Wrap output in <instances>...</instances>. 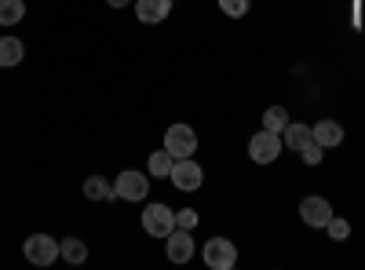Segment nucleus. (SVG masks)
Wrapping results in <instances>:
<instances>
[{
  "label": "nucleus",
  "instance_id": "20e7f679",
  "mask_svg": "<svg viewBox=\"0 0 365 270\" xmlns=\"http://www.w3.org/2000/svg\"><path fill=\"white\" fill-rule=\"evenodd\" d=\"M113 194L125 197V201H146V194H150V172L125 168L113 179Z\"/></svg>",
  "mask_w": 365,
  "mask_h": 270
},
{
  "label": "nucleus",
  "instance_id": "ddd939ff",
  "mask_svg": "<svg viewBox=\"0 0 365 270\" xmlns=\"http://www.w3.org/2000/svg\"><path fill=\"white\" fill-rule=\"evenodd\" d=\"M22 55H26V48H22L19 37H0V70L19 66V63H22Z\"/></svg>",
  "mask_w": 365,
  "mask_h": 270
},
{
  "label": "nucleus",
  "instance_id": "f03ea898",
  "mask_svg": "<svg viewBox=\"0 0 365 270\" xmlns=\"http://www.w3.org/2000/svg\"><path fill=\"white\" fill-rule=\"evenodd\" d=\"M139 219H143V230H146L150 237H161V242H165V237L175 230V212H172L168 204H161V201L146 204Z\"/></svg>",
  "mask_w": 365,
  "mask_h": 270
},
{
  "label": "nucleus",
  "instance_id": "6e6552de",
  "mask_svg": "<svg viewBox=\"0 0 365 270\" xmlns=\"http://www.w3.org/2000/svg\"><path fill=\"white\" fill-rule=\"evenodd\" d=\"M299 219L307 223V227H314V230H325V223L332 219V204H329V197H318V194L303 197V201H299Z\"/></svg>",
  "mask_w": 365,
  "mask_h": 270
},
{
  "label": "nucleus",
  "instance_id": "2eb2a0df",
  "mask_svg": "<svg viewBox=\"0 0 365 270\" xmlns=\"http://www.w3.org/2000/svg\"><path fill=\"white\" fill-rule=\"evenodd\" d=\"M84 197H88V201H113L117 194H113V187L106 183L103 175H88V179H84Z\"/></svg>",
  "mask_w": 365,
  "mask_h": 270
},
{
  "label": "nucleus",
  "instance_id": "a211bd4d",
  "mask_svg": "<svg viewBox=\"0 0 365 270\" xmlns=\"http://www.w3.org/2000/svg\"><path fill=\"white\" fill-rule=\"evenodd\" d=\"M22 15H26L22 0H0V26H15L22 22Z\"/></svg>",
  "mask_w": 365,
  "mask_h": 270
},
{
  "label": "nucleus",
  "instance_id": "7ed1b4c3",
  "mask_svg": "<svg viewBox=\"0 0 365 270\" xmlns=\"http://www.w3.org/2000/svg\"><path fill=\"white\" fill-rule=\"evenodd\" d=\"M282 135L278 132H267V128H259L252 139H249V157L256 161V165H274L282 157Z\"/></svg>",
  "mask_w": 365,
  "mask_h": 270
},
{
  "label": "nucleus",
  "instance_id": "412c9836",
  "mask_svg": "<svg viewBox=\"0 0 365 270\" xmlns=\"http://www.w3.org/2000/svg\"><path fill=\"white\" fill-rule=\"evenodd\" d=\"M299 157H303V165H311V168H314V165H322V157H325V150H322V146H318V142L311 139L307 146L299 150Z\"/></svg>",
  "mask_w": 365,
  "mask_h": 270
},
{
  "label": "nucleus",
  "instance_id": "4468645a",
  "mask_svg": "<svg viewBox=\"0 0 365 270\" xmlns=\"http://www.w3.org/2000/svg\"><path fill=\"white\" fill-rule=\"evenodd\" d=\"M172 165H175V157H172L168 150L161 146V150H154V154H150V161H146V172L154 175V179H168V175H172Z\"/></svg>",
  "mask_w": 365,
  "mask_h": 270
},
{
  "label": "nucleus",
  "instance_id": "1a4fd4ad",
  "mask_svg": "<svg viewBox=\"0 0 365 270\" xmlns=\"http://www.w3.org/2000/svg\"><path fill=\"white\" fill-rule=\"evenodd\" d=\"M165 252H168L172 263H190V259H194V237H190V230L175 227V230L165 237Z\"/></svg>",
  "mask_w": 365,
  "mask_h": 270
},
{
  "label": "nucleus",
  "instance_id": "aec40b11",
  "mask_svg": "<svg viewBox=\"0 0 365 270\" xmlns=\"http://www.w3.org/2000/svg\"><path fill=\"white\" fill-rule=\"evenodd\" d=\"M325 230H329L332 242H347V237H351V223H347V219H340V216H332V219L325 223Z\"/></svg>",
  "mask_w": 365,
  "mask_h": 270
},
{
  "label": "nucleus",
  "instance_id": "f257e3e1",
  "mask_svg": "<svg viewBox=\"0 0 365 270\" xmlns=\"http://www.w3.org/2000/svg\"><path fill=\"white\" fill-rule=\"evenodd\" d=\"M201 256L212 270H234L237 266V245L230 242V237H208V242L201 245Z\"/></svg>",
  "mask_w": 365,
  "mask_h": 270
},
{
  "label": "nucleus",
  "instance_id": "6ab92c4d",
  "mask_svg": "<svg viewBox=\"0 0 365 270\" xmlns=\"http://www.w3.org/2000/svg\"><path fill=\"white\" fill-rule=\"evenodd\" d=\"M249 8H252V0H220V11L227 19H245Z\"/></svg>",
  "mask_w": 365,
  "mask_h": 270
},
{
  "label": "nucleus",
  "instance_id": "423d86ee",
  "mask_svg": "<svg viewBox=\"0 0 365 270\" xmlns=\"http://www.w3.org/2000/svg\"><path fill=\"white\" fill-rule=\"evenodd\" d=\"M165 150L179 161V157H194L197 154V132L190 125H172L165 128Z\"/></svg>",
  "mask_w": 365,
  "mask_h": 270
},
{
  "label": "nucleus",
  "instance_id": "5701e85b",
  "mask_svg": "<svg viewBox=\"0 0 365 270\" xmlns=\"http://www.w3.org/2000/svg\"><path fill=\"white\" fill-rule=\"evenodd\" d=\"M106 4H110V8H128L132 0H106Z\"/></svg>",
  "mask_w": 365,
  "mask_h": 270
},
{
  "label": "nucleus",
  "instance_id": "9d476101",
  "mask_svg": "<svg viewBox=\"0 0 365 270\" xmlns=\"http://www.w3.org/2000/svg\"><path fill=\"white\" fill-rule=\"evenodd\" d=\"M311 139L322 146V150H332V146H340L344 142V125L340 121H318V125H311Z\"/></svg>",
  "mask_w": 365,
  "mask_h": 270
},
{
  "label": "nucleus",
  "instance_id": "39448f33",
  "mask_svg": "<svg viewBox=\"0 0 365 270\" xmlns=\"http://www.w3.org/2000/svg\"><path fill=\"white\" fill-rule=\"evenodd\" d=\"M22 256L34 263V266H51L58 259V242L51 234H29L26 245H22Z\"/></svg>",
  "mask_w": 365,
  "mask_h": 270
},
{
  "label": "nucleus",
  "instance_id": "4be33fe9",
  "mask_svg": "<svg viewBox=\"0 0 365 270\" xmlns=\"http://www.w3.org/2000/svg\"><path fill=\"white\" fill-rule=\"evenodd\" d=\"M175 227L194 230V227H197V212H194V208H182V212H175Z\"/></svg>",
  "mask_w": 365,
  "mask_h": 270
},
{
  "label": "nucleus",
  "instance_id": "9b49d317",
  "mask_svg": "<svg viewBox=\"0 0 365 270\" xmlns=\"http://www.w3.org/2000/svg\"><path fill=\"white\" fill-rule=\"evenodd\" d=\"M168 11H172V0H135V15H139V22H146V26L165 22Z\"/></svg>",
  "mask_w": 365,
  "mask_h": 270
},
{
  "label": "nucleus",
  "instance_id": "f3484780",
  "mask_svg": "<svg viewBox=\"0 0 365 270\" xmlns=\"http://www.w3.org/2000/svg\"><path fill=\"white\" fill-rule=\"evenodd\" d=\"M285 125H289V110H285V106H267V110H263V128H267V132H278V135H282Z\"/></svg>",
  "mask_w": 365,
  "mask_h": 270
},
{
  "label": "nucleus",
  "instance_id": "0eeeda50",
  "mask_svg": "<svg viewBox=\"0 0 365 270\" xmlns=\"http://www.w3.org/2000/svg\"><path fill=\"white\" fill-rule=\"evenodd\" d=\"M172 187L175 190H182V194H194V190H201V183H205V172H201V165L194 161V157H179L175 165H172Z\"/></svg>",
  "mask_w": 365,
  "mask_h": 270
},
{
  "label": "nucleus",
  "instance_id": "dca6fc26",
  "mask_svg": "<svg viewBox=\"0 0 365 270\" xmlns=\"http://www.w3.org/2000/svg\"><path fill=\"white\" fill-rule=\"evenodd\" d=\"M58 259L84 263V259H88V245L81 242V237H66V242H58Z\"/></svg>",
  "mask_w": 365,
  "mask_h": 270
},
{
  "label": "nucleus",
  "instance_id": "f8f14e48",
  "mask_svg": "<svg viewBox=\"0 0 365 270\" xmlns=\"http://www.w3.org/2000/svg\"><path fill=\"white\" fill-rule=\"evenodd\" d=\"M282 142L299 154V150L311 142V125H303V121H289V125H285V132H282Z\"/></svg>",
  "mask_w": 365,
  "mask_h": 270
}]
</instances>
